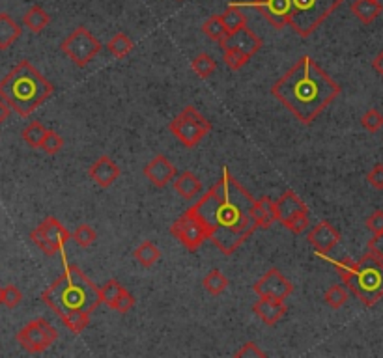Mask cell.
I'll return each instance as SVG.
<instances>
[{"instance_id":"1","label":"cell","mask_w":383,"mask_h":358,"mask_svg":"<svg viewBox=\"0 0 383 358\" xmlns=\"http://www.w3.org/2000/svg\"><path fill=\"white\" fill-rule=\"evenodd\" d=\"M254 202L247 189L222 167L221 179L187 211L204 226L209 241L230 256L258 228Z\"/></svg>"},{"instance_id":"2","label":"cell","mask_w":383,"mask_h":358,"mask_svg":"<svg viewBox=\"0 0 383 358\" xmlns=\"http://www.w3.org/2000/svg\"><path fill=\"white\" fill-rule=\"evenodd\" d=\"M271 94L299 122L309 125L337 99L340 86L311 56H301L273 84Z\"/></svg>"},{"instance_id":"3","label":"cell","mask_w":383,"mask_h":358,"mask_svg":"<svg viewBox=\"0 0 383 358\" xmlns=\"http://www.w3.org/2000/svg\"><path fill=\"white\" fill-rule=\"evenodd\" d=\"M41 301L64 317L70 312L92 313L103 302L101 289L77 267L65 263L64 273L41 293Z\"/></svg>"},{"instance_id":"4","label":"cell","mask_w":383,"mask_h":358,"mask_svg":"<svg viewBox=\"0 0 383 358\" xmlns=\"http://www.w3.org/2000/svg\"><path fill=\"white\" fill-rule=\"evenodd\" d=\"M52 84L28 60L15 65L0 81V99L19 116H30L52 96Z\"/></svg>"},{"instance_id":"5","label":"cell","mask_w":383,"mask_h":358,"mask_svg":"<svg viewBox=\"0 0 383 358\" xmlns=\"http://www.w3.org/2000/svg\"><path fill=\"white\" fill-rule=\"evenodd\" d=\"M338 276L351 293L363 302L364 306L372 308L383 297V260L366 252L359 262L342 260L333 262Z\"/></svg>"},{"instance_id":"6","label":"cell","mask_w":383,"mask_h":358,"mask_svg":"<svg viewBox=\"0 0 383 358\" xmlns=\"http://www.w3.org/2000/svg\"><path fill=\"white\" fill-rule=\"evenodd\" d=\"M344 0H292L290 28L299 38H309Z\"/></svg>"},{"instance_id":"7","label":"cell","mask_w":383,"mask_h":358,"mask_svg":"<svg viewBox=\"0 0 383 358\" xmlns=\"http://www.w3.org/2000/svg\"><path fill=\"white\" fill-rule=\"evenodd\" d=\"M169 127L170 133L174 134L183 146L195 147L211 131V123L195 107H185L182 110V114H178L170 122Z\"/></svg>"},{"instance_id":"8","label":"cell","mask_w":383,"mask_h":358,"mask_svg":"<svg viewBox=\"0 0 383 358\" xmlns=\"http://www.w3.org/2000/svg\"><path fill=\"white\" fill-rule=\"evenodd\" d=\"M60 49L73 64L79 65V67H85V65H88V62H92V58L101 51V43L86 26H77L62 41Z\"/></svg>"},{"instance_id":"9","label":"cell","mask_w":383,"mask_h":358,"mask_svg":"<svg viewBox=\"0 0 383 358\" xmlns=\"http://www.w3.org/2000/svg\"><path fill=\"white\" fill-rule=\"evenodd\" d=\"M30 239L45 256H54L62 252L68 241H72L73 233L65 230V226L60 220L54 217H47L36 230H32Z\"/></svg>"},{"instance_id":"10","label":"cell","mask_w":383,"mask_h":358,"mask_svg":"<svg viewBox=\"0 0 383 358\" xmlns=\"http://www.w3.org/2000/svg\"><path fill=\"white\" fill-rule=\"evenodd\" d=\"M59 339V330L43 317L30 321L17 333L19 346L28 352H43Z\"/></svg>"},{"instance_id":"11","label":"cell","mask_w":383,"mask_h":358,"mask_svg":"<svg viewBox=\"0 0 383 358\" xmlns=\"http://www.w3.org/2000/svg\"><path fill=\"white\" fill-rule=\"evenodd\" d=\"M170 233H172L189 252H196V250L204 244V241L208 239V233L204 230V226H202L189 211L183 213L182 217L178 218V220L170 226Z\"/></svg>"},{"instance_id":"12","label":"cell","mask_w":383,"mask_h":358,"mask_svg":"<svg viewBox=\"0 0 383 358\" xmlns=\"http://www.w3.org/2000/svg\"><path fill=\"white\" fill-rule=\"evenodd\" d=\"M254 293L262 299H279L284 301L288 295H292V282L282 276L279 268H269L266 275L262 276L253 286Z\"/></svg>"},{"instance_id":"13","label":"cell","mask_w":383,"mask_h":358,"mask_svg":"<svg viewBox=\"0 0 383 358\" xmlns=\"http://www.w3.org/2000/svg\"><path fill=\"white\" fill-rule=\"evenodd\" d=\"M241 6L256 8L262 13V17L275 28L286 26L292 17V0H254V2H243Z\"/></svg>"},{"instance_id":"14","label":"cell","mask_w":383,"mask_h":358,"mask_svg":"<svg viewBox=\"0 0 383 358\" xmlns=\"http://www.w3.org/2000/svg\"><path fill=\"white\" fill-rule=\"evenodd\" d=\"M221 47L222 51L225 49H234V51H240L243 54H247L249 58H253L262 49V39L249 26H243V28L236 30V32H228L227 38L221 41Z\"/></svg>"},{"instance_id":"15","label":"cell","mask_w":383,"mask_h":358,"mask_svg":"<svg viewBox=\"0 0 383 358\" xmlns=\"http://www.w3.org/2000/svg\"><path fill=\"white\" fill-rule=\"evenodd\" d=\"M303 213H309V209H307L305 202L293 191H284L275 200V217H277V222L282 226H288L293 218Z\"/></svg>"},{"instance_id":"16","label":"cell","mask_w":383,"mask_h":358,"mask_svg":"<svg viewBox=\"0 0 383 358\" xmlns=\"http://www.w3.org/2000/svg\"><path fill=\"white\" fill-rule=\"evenodd\" d=\"M309 243L311 246H314V250L322 254V256H327L335 246L340 241V233L337 231L335 226H331L329 222H320L318 226H314L312 231H309Z\"/></svg>"},{"instance_id":"17","label":"cell","mask_w":383,"mask_h":358,"mask_svg":"<svg viewBox=\"0 0 383 358\" xmlns=\"http://www.w3.org/2000/svg\"><path fill=\"white\" fill-rule=\"evenodd\" d=\"M144 176L148 178V181H152L156 187H167L174 179L176 168L165 155H157L154 159L149 160L148 165L144 167Z\"/></svg>"},{"instance_id":"18","label":"cell","mask_w":383,"mask_h":358,"mask_svg":"<svg viewBox=\"0 0 383 358\" xmlns=\"http://www.w3.org/2000/svg\"><path fill=\"white\" fill-rule=\"evenodd\" d=\"M88 176H90L101 189H107V187H111L112 183L120 178V168H118L116 162H114L109 155H101V157L90 167Z\"/></svg>"},{"instance_id":"19","label":"cell","mask_w":383,"mask_h":358,"mask_svg":"<svg viewBox=\"0 0 383 358\" xmlns=\"http://www.w3.org/2000/svg\"><path fill=\"white\" fill-rule=\"evenodd\" d=\"M253 312L266 325H275L282 319V315H286V306L284 302L279 301V299H262L260 297V301L254 302Z\"/></svg>"},{"instance_id":"20","label":"cell","mask_w":383,"mask_h":358,"mask_svg":"<svg viewBox=\"0 0 383 358\" xmlns=\"http://www.w3.org/2000/svg\"><path fill=\"white\" fill-rule=\"evenodd\" d=\"M383 6L380 0H355L351 2V13L358 17L363 25H371L382 15Z\"/></svg>"},{"instance_id":"21","label":"cell","mask_w":383,"mask_h":358,"mask_svg":"<svg viewBox=\"0 0 383 358\" xmlns=\"http://www.w3.org/2000/svg\"><path fill=\"white\" fill-rule=\"evenodd\" d=\"M174 191L185 200H193L202 192V181L193 172H183L174 179Z\"/></svg>"},{"instance_id":"22","label":"cell","mask_w":383,"mask_h":358,"mask_svg":"<svg viewBox=\"0 0 383 358\" xmlns=\"http://www.w3.org/2000/svg\"><path fill=\"white\" fill-rule=\"evenodd\" d=\"M21 38V26L13 21L12 15L0 13V49L6 51Z\"/></svg>"},{"instance_id":"23","label":"cell","mask_w":383,"mask_h":358,"mask_svg":"<svg viewBox=\"0 0 383 358\" xmlns=\"http://www.w3.org/2000/svg\"><path fill=\"white\" fill-rule=\"evenodd\" d=\"M253 215L256 218V222H258V228H262V230L271 228V224L277 220V217H275V202L271 198H267V196H262V198L254 202Z\"/></svg>"},{"instance_id":"24","label":"cell","mask_w":383,"mask_h":358,"mask_svg":"<svg viewBox=\"0 0 383 358\" xmlns=\"http://www.w3.org/2000/svg\"><path fill=\"white\" fill-rule=\"evenodd\" d=\"M222 23L227 26L228 32H236V30H240L243 26H247V15L243 12V6L234 2V4H230V6L225 10V13L221 15Z\"/></svg>"},{"instance_id":"25","label":"cell","mask_w":383,"mask_h":358,"mask_svg":"<svg viewBox=\"0 0 383 358\" xmlns=\"http://www.w3.org/2000/svg\"><path fill=\"white\" fill-rule=\"evenodd\" d=\"M49 23H51V17H49V13L41 6H32L25 13V17H23V25L34 34L41 32Z\"/></svg>"},{"instance_id":"26","label":"cell","mask_w":383,"mask_h":358,"mask_svg":"<svg viewBox=\"0 0 383 358\" xmlns=\"http://www.w3.org/2000/svg\"><path fill=\"white\" fill-rule=\"evenodd\" d=\"M133 256H135L136 262L141 263L143 267L148 268L152 267V265H156L159 256H161V252H159V249H157L152 241H143V243L135 249Z\"/></svg>"},{"instance_id":"27","label":"cell","mask_w":383,"mask_h":358,"mask_svg":"<svg viewBox=\"0 0 383 358\" xmlns=\"http://www.w3.org/2000/svg\"><path fill=\"white\" fill-rule=\"evenodd\" d=\"M202 32L206 34L209 39L217 41V43H221L222 39L228 36V30L227 26H225V23H222L221 15H211L208 21H204Z\"/></svg>"},{"instance_id":"28","label":"cell","mask_w":383,"mask_h":358,"mask_svg":"<svg viewBox=\"0 0 383 358\" xmlns=\"http://www.w3.org/2000/svg\"><path fill=\"white\" fill-rule=\"evenodd\" d=\"M107 49L114 58H125L133 51V41L130 39V36L124 32H118L116 36H112V39L107 43Z\"/></svg>"},{"instance_id":"29","label":"cell","mask_w":383,"mask_h":358,"mask_svg":"<svg viewBox=\"0 0 383 358\" xmlns=\"http://www.w3.org/2000/svg\"><path fill=\"white\" fill-rule=\"evenodd\" d=\"M202 286L209 295H221L228 288V280L219 268H214V271H209L208 275L204 276Z\"/></svg>"},{"instance_id":"30","label":"cell","mask_w":383,"mask_h":358,"mask_svg":"<svg viewBox=\"0 0 383 358\" xmlns=\"http://www.w3.org/2000/svg\"><path fill=\"white\" fill-rule=\"evenodd\" d=\"M191 70L195 71L196 75L200 78H209L217 70V62L214 60V56H209L206 52H202L196 58H193L191 62Z\"/></svg>"},{"instance_id":"31","label":"cell","mask_w":383,"mask_h":358,"mask_svg":"<svg viewBox=\"0 0 383 358\" xmlns=\"http://www.w3.org/2000/svg\"><path fill=\"white\" fill-rule=\"evenodd\" d=\"M60 319L64 321V325L75 334H81L83 330L88 328L90 325V313L88 312H70L65 313L64 317H60Z\"/></svg>"},{"instance_id":"32","label":"cell","mask_w":383,"mask_h":358,"mask_svg":"<svg viewBox=\"0 0 383 358\" xmlns=\"http://www.w3.org/2000/svg\"><path fill=\"white\" fill-rule=\"evenodd\" d=\"M47 129L41 125L39 122L28 123L23 131V140L28 144L30 147H41V142L45 138Z\"/></svg>"},{"instance_id":"33","label":"cell","mask_w":383,"mask_h":358,"mask_svg":"<svg viewBox=\"0 0 383 358\" xmlns=\"http://www.w3.org/2000/svg\"><path fill=\"white\" fill-rule=\"evenodd\" d=\"M324 301L327 306L338 310V308L344 306L346 301H348V291H346L344 286H331V288L325 291Z\"/></svg>"},{"instance_id":"34","label":"cell","mask_w":383,"mask_h":358,"mask_svg":"<svg viewBox=\"0 0 383 358\" xmlns=\"http://www.w3.org/2000/svg\"><path fill=\"white\" fill-rule=\"evenodd\" d=\"M99 289H101V299H103V302L109 308H111L112 302L116 301L118 297H120V295L125 291L124 286H122V284H120L118 280H114V278H111V280L105 282L103 288H99Z\"/></svg>"},{"instance_id":"35","label":"cell","mask_w":383,"mask_h":358,"mask_svg":"<svg viewBox=\"0 0 383 358\" xmlns=\"http://www.w3.org/2000/svg\"><path fill=\"white\" fill-rule=\"evenodd\" d=\"M96 239H98V233L88 224H81V226H77V230L73 231V241L83 249H88L90 244H94Z\"/></svg>"},{"instance_id":"36","label":"cell","mask_w":383,"mask_h":358,"mask_svg":"<svg viewBox=\"0 0 383 358\" xmlns=\"http://www.w3.org/2000/svg\"><path fill=\"white\" fill-rule=\"evenodd\" d=\"M361 125L369 133H377L383 127V114L377 109H369L361 118Z\"/></svg>"},{"instance_id":"37","label":"cell","mask_w":383,"mask_h":358,"mask_svg":"<svg viewBox=\"0 0 383 358\" xmlns=\"http://www.w3.org/2000/svg\"><path fill=\"white\" fill-rule=\"evenodd\" d=\"M62 147H64V138H62L56 131H49V129H47L45 138L41 142V149H43L45 154L54 155L59 154Z\"/></svg>"},{"instance_id":"38","label":"cell","mask_w":383,"mask_h":358,"mask_svg":"<svg viewBox=\"0 0 383 358\" xmlns=\"http://www.w3.org/2000/svg\"><path fill=\"white\" fill-rule=\"evenodd\" d=\"M225 62H227V65L230 67V70H234V71H238V70H241L243 65H247V62L251 60V58L247 56V54H243V52H240V51H234V49H225Z\"/></svg>"},{"instance_id":"39","label":"cell","mask_w":383,"mask_h":358,"mask_svg":"<svg viewBox=\"0 0 383 358\" xmlns=\"http://www.w3.org/2000/svg\"><path fill=\"white\" fill-rule=\"evenodd\" d=\"M133 306H135V297H133V295H131L127 289H125L124 293L120 295L116 301L111 304L112 310H114V312H118V313H127Z\"/></svg>"},{"instance_id":"40","label":"cell","mask_w":383,"mask_h":358,"mask_svg":"<svg viewBox=\"0 0 383 358\" xmlns=\"http://www.w3.org/2000/svg\"><path fill=\"white\" fill-rule=\"evenodd\" d=\"M234 357L236 358H264L266 357V352L262 351L254 341H247L245 346H241V349L240 351H236L234 352Z\"/></svg>"},{"instance_id":"41","label":"cell","mask_w":383,"mask_h":358,"mask_svg":"<svg viewBox=\"0 0 383 358\" xmlns=\"http://www.w3.org/2000/svg\"><path fill=\"white\" fill-rule=\"evenodd\" d=\"M23 301V293L15 286H6L4 288V304L8 308H17Z\"/></svg>"},{"instance_id":"42","label":"cell","mask_w":383,"mask_h":358,"mask_svg":"<svg viewBox=\"0 0 383 358\" xmlns=\"http://www.w3.org/2000/svg\"><path fill=\"white\" fill-rule=\"evenodd\" d=\"M309 226H311V218H309V213H303V215H299V217L293 218L292 222L288 224L286 228L292 231V233H296V235H299V233H303V231H305Z\"/></svg>"},{"instance_id":"43","label":"cell","mask_w":383,"mask_h":358,"mask_svg":"<svg viewBox=\"0 0 383 358\" xmlns=\"http://www.w3.org/2000/svg\"><path fill=\"white\" fill-rule=\"evenodd\" d=\"M366 181H369L374 189H377V191H383V165L382 162L376 165V167L372 168L371 172H369V176H366Z\"/></svg>"},{"instance_id":"44","label":"cell","mask_w":383,"mask_h":358,"mask_svg":"<svg viewBox=\"0 0 383 358\" xmlns=\"http://www.w3.org/2000/svg\"><path fill=\"white\" fill-rule=\"evenodd\" d=\"M366 228L372 231V233H383V211L377 209L366 218Z\"/></svg>"},{"instance_id":"45","label":"cell","mask_w":383,"mask_h":358,"mask_svg":"<svg viewBox=\"0 0 383 358\" xmlns=\"http://www.w3.org/2000/svg\"><path fill=\"white\" fill-rule=\"evenodd\" d=\"M369 252L383 260V233H374V237L369 241Z\"/></svg>"},{"instance_id":"46","label":"cell","mask_w":383,"mask_h":358,"mask_svg":"<svg viewBox=\"0 0 383 358\" xmlns=\"http://www.w3.org/2000/svg\"><path fill=\"white\" fill-rule=\"evenodd\" d=\"M10 112H12V107L8 105L4 99H0V123L6 122L8 116H10Z\"/></svg>"},{"instance_id":"47","label":"cell","mask_w":383,"mask_h":358,"mask_svg":"<svg viewBox=\"0 0 383 358\" xmlns=\"http://www.w3.org/2000/svg\"><path fill=\"white\" fill-rule=\"evenodd\" d=\"M372 67L376 70V73L380 77H383V51L374 58V62H372Z\"/></svg>"},{"instance_id":"48","label":"cell","mask_w":383,"mask_h":358,"mask_svg":"<svg viewBox=\"0 0 383 358\" xmlns=\"http://www.w3.org/2000/svg\"><path fill=\"white\" fill-rule=\"evenodd\" d=\"M0 304H4V288L0 286Z\"/></svg>"}]
</instances>
